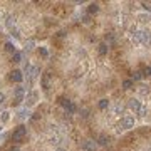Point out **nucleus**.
<instances>
[{"mask_svg": "<svg viewBox=\"0 0 151 151\" xmlns=\"http://www.w3.org/2000/svg\"><path fill=\"white\" fill-rule=\"evenodd\" d=\"M25 136H27V128L25 126H19L17 129L12 133V138H14V141L15 143H24V139H25Z\"/></svg>", "mask_w": 151, "mask_h": 151, "instance_id": "1", "label": "nucleus"}, {"mask_svg": "<svg viewBox=\"0 0 151 151\" xmlns=\"http://www.w3.org/2000/svg\"><path fill=\"white\" fill-rule=\"evenodd\" d=\"M14 94H15V101H14V104H15V106H17V104H20L22 101L25 99V89H24L22 86H17Z\"/></svg>", "mask_w": 151, "mask_h": 151, "instance_id": "2", "label": "nucleus"}, {"mask_svg": "<svg viewBox=\"0 0 151 151\" xmlns=\"http://www.w3.org/2000/svg\"><path fill=\"white\" fill-rule=\"evenodd\" d=\"M96 141H92V139H86V141H82V144H81V150L82 151H96Z\"/></svg>", "mask_w": 151, "mask_h": 151, "instance_id": "3", "label": "nucleus"}, {"mask_svg": "<svg viewBox=\"0 0 151 151\" xmlns=\"http://www.w3.org/2000/svg\"><path fill=\"white\" fill-rule=\"evenodd\" d=\"M37 98H39V94L35 91H30L29 94L25 96V106H34L37 102Z\"/></svg>", "mask_w": 151, "mask_h": 151, "instance_id": "4", "label": "nucleus"}, {"mask_svg": "<svg viewBox=\"0 0 151 151\" xmlns=\"http://www.w3.org/2000/svg\"><path fill=\"white\" fill-rule=\"evenodd\" d=\"M134 126V118L133 116H124L123 121H121V128L123 129H131Z\"/></svg>", "mask_w": 151, "mask_h": 151, "instance_id": "5", "label": "nucleus"}, {"mask_svg": "<svg viewBox=\"0 0 151 151\" xmlns=\"http://www.w3.org/2000/svg\"><path fill=\"white\" fill-rule=\"evenodd\" d=\"M10 79L14 81V82H17V84H20V82L24 81V74H22V70H12V72H10Z\"/></svg>", "mask_w": 151, "mask_h": 151, "instance_id": "6", "label": "nucleus"}, {"mask_svg": "<svg viewBox=\"0 0 151 151\" xmlns=\"http://www.w3.org/2000/svg\"><path fill=\"white\" fill-rule=\"evenodd\" d=\"M141 44H143V45L151 44V32L150 30H141Z\"/></svg>", "mask_w": 151, "mask_h": 151, "instance_id": "7", "label": "nucleus"}, {"mask_svg": "<svg viewBox=\"0 0 151 151\" xmlns=\"http://www.w3.org/2000/svg\"><path fill=\"white\" fill-rule=\"evenodd\" d=\"M128 106H129V109H131V111L138 112V109H139V108L143 106V104H141V101H139V99H134V98H133V99H129Z\"/></svg>", "mask_w": 151, "mask_h": 151, "instance_id": "8", "label": "nucleus"}, {"mask_svg": "<svg viewBox=\"0 0 151 151\" xmlns=\"http://www.w3.org/2000/svg\"><path fill=\"white\" fill-rule=\"evenodd\" d=\"M40 82H42V89L47 91V89H49V86H50V76H49V74H44V76H42V79H40Z\"/></svg>", "mask_w": 151, "mask_h": 151, "instance_id": "9", "label": "nucleus"}, {"mask_svg": "<svg viewBox=\"0 0 151 151\" xmlns=\"http://www.w3.org/2000/svg\"><path fill=\"white\" fill-rule=\"evenodd\" d=\"M131 39H133L134 44H141V30H134L133 35H131Z\"/></svg>", "mask_w": 151, "mask_h": 151, "instance_id": "10", "label": "nucleus"}, {"mask_svg": "<svg viewBox=\"0 0 151 151\" xmlns=\"http://www.w3.org/2000/svg\"><path fill=\"white\" fill-rule=\"evenodd\" d=\"M87 12H89V15H92V14H98V12H99V5H98V3H91L89 9H87Z\"/></svg>", "mask_w": 151, "mask_h": 151, "instance_id": "11", "label": "nucleus"}, {"mask_svg": "<svg viewBox=\"0 0 151 151\" xmlns=\"http://www.w3.org/2000/svg\"><path fill=\"white\" fill-rule=\"evenodd\" d=\"M76 109H77V108H76V104H74V102H69V104L66 106V112H67V114H74Z\"/></svg>", "mask_w": 151, "mask_h": 151, "instance_id": "12", "label": "nucleus"}, {"mask_svg": "<svg viewBox=\"0 0 151 151\" xmlns=\"http://www.w3.org/2000/svg\"><path fill=\"white\" fill-rule=\"evenodd\" d=\"M98 143H99L101 146H106V144L109 143V138H108L106 134H101V136H99V139H98Z\"/></svg>", "mask_w": 151, "mask_h": 151, "instance_id": "13", "label": "nucleus"}, {"mask_svg": "<svg viewBox=\"0 0 151 151\" xmlns=\"http://www.w3.org/2000/svg\"><path fill=\"white\" fill-rule=\"evenodd\" d=\"M136 114H138L139 118H144V116L148 114V108H146V106H141L139 109H138V112H136Z\"/></svg>", "mask_w": 151, "mask_h": 151, "instance_id": "14", "label": "nucleus"}, {"mask_svg": "<svg viewBox=\"0 0 151 151\" xmlns=\"http://www.w3.org/2000/svg\"><path fill=\"white\" fill-rule=\"evenodd\" d=\"M108 50H109L108 44H101V45H99V54H101V56H106V54H108Z\"/></svg>", "mask_w": 151, "mask_h": 151, "instance_id": "15", "label": "nucleus"}, {"mask_svg": "<svg viewBox=\"0 0 151 151\" xmlns=\"http://www.w3.org/2000/svg\"><path fill=\"white\" fill-rule=\"evenodd\" d=\"M5 50H7V52H12V54L17 52V50H15V45H14L12 42H7V44H5Z\"/></svg>", "mask_w": 151, "mask_h": 151, "instance_id": "16", "label": "nucleus"}, {"mask_svg": "<svg viewBox=\"0 0 151 151\" xmlns=\"http://www.w3.org/2000/svg\"><path fill=\"white\" fill-rule=\"evenodd\" d=\"M98 106H99V109H108V106H109V101H108V99H101Z\"/></svg>", "mask_w": 151, "mask_h": 151, "instance_id": "17", "label": "nucleus"}, {"mask_svg": "<svg viewBox=\"0 0 151 151\" xmlns=\"http://www.w3.org/2000/svg\"><path fill=\"white\" fill-rule=\"evenodd\" d=\"M131 87H133V81H131V79H126L124 82H123V89H124V91L131 89Z\"/></svg>", "mask_w": 151, "mask_h": 151, "instance_id": "18", "label": "nucleus"}, {"mask_svg": "<svg viewBox=\"0 0 151 151\" xmlns=\"http://www.w3.org/2000/svg\"><path fill=\"white\" fill-rule=\"evenodd\" d=\"M7 27L14 30V27H15V19L14 17H7Z\"/></svg>", "mask_w": 151, "mask_h": 151, "instance_id": "19", "label": "nucleus"}, {"mask_svg": "<svg viewBox=\"0 0 151 151\" xmlns=\"http://www.w3.org/2000/svg\"><path fill=\"white\" fill-rule=\"evenodd\" d=\"M30 116V111L29 109H22L19 112V118H22V119H25V118H29Z\"/></svg>", "mask_w": 151, "mask_h": 151, "instance_id": "20", "label": "nucleus"}, {"mask_svg": "<svg viewBox=\"0 0 151 151\" xmlns=\"http://www.w3.org/2000/svg\"><path fill=\"white\" fill-rule=\"evenodd\" d=\"M12 60H14V62H22V54H20V52H15V54L12 56Z\"/></svg>", "mask_w": 151, "mask_h": 151, "instance_id": "21", "label": "nucleus"}, {"mask_svg": "<svg viewBox=\"0 0 151 151\" xmlns=\"http://www.w3.org/2000/svg\"><path fill=\"white\" fill-rule=\"evenodd\" d=\"M123 111H124V106H123V104H116V106H114V112H116V114H119Z\"/></svg>", "mask_w": 151, "mask_h": 151, "instance_id": "22", "label": "nucleus"}, {"mask_svg": "<svg viewBox=\"0 0 151 151\" xmlns=\"http://www.w3.org/2000/svg\"><path fill=\"white\" fill-rule=\"evenodd\" d=\"M141 77H143V72H139V70H136V72L133 74V79L134 81H139Z\"/></svg>", "mask_w": 151, "mask_h": 151, "instance_id": "23", "label": "nucleus"}, {"mask_svg": "<svg viewBox=\"0 0 151 151\" xmlns=\"http://www.w3.org/2000/svg\"><path fill=\"white\" fill-rule=\"evenodd\" d=\"M2 121H3V123H7V121H9V112H7V111H3V112H2Z\"/></svg>", "mask_w": 151, "mask_h": 151, "instance_id": "24", "label": "nucleus"}, {"mask_svg": "<svg viewBox=\"0 0 151 151\" xmlns=\"http://www.w3.org/2000/svg\"><path fill=\"white\" fill-rule=\"evenodd\" d=\"M60 104H62V106H64V108H66V106H67V104H69V102H70V101L69 99H66V98H60Z\"/></svg>", "mask_w": 151, "mask_h": 151, "instance_id": "25", "label": "nucleus"}, {"mask_svg": "<svg viewBox=\"0 0 151 151\" xmlns=\"http://www.w3.org/2000/svg\"><path fill=\"white\" fill-rule=\"evenodd\" d=\"M143 76H146V77H150V76H151V66H150V67H146V69H144V72H143Z\"/></svg>", "mask_w": 151, "mask_h": 151, "instance_id": "26", "label": "nucleus"}, {"mask_svg": "<svg viewBox=\"0 0 151 151\" xmlns=\"http://www.w3.org/2000/svg\"><path fill=\"white\" fill-rule=\"evenodd\" d=\"M59 141H60V138H59V136H54V138L50 139V143H52V144H59Z\"/></svg>", "mask_w": 151, "mask_h": 151, "instance_id": "27", "label": "nucleus"}, {"mask_svg": "<svg viewBox=\"0 0 151 151\" xmlns=\"http://www.w3.org/2000/svg\"><path fill=\"white\" fill-rule=\"evenodd\" d=\"M141 5H143V9L146 10V12H151V5H150V3H144V2H143Z\"/></svg>", "mask_w": 151, "mask_h": 151, "instance_id": "28", "label": "nucleus"}, {"mask_svg": "<svg viewBox=\"0 0 151 151\" xmlns=\"http://www.w3.org/2000/svg\"><path fill=\"white\" fill-rule=\"evenodd\" d=\"M82 22H84V24H91V15H84V17H82Z\"/></svg>", "mask_w": 151, "mask_h": 151, "instance_id": "29", "label": "nucleus"}, {"mask_svg": "<svg viewBox=\"0 0 151 151\" xmlns=\"http://www.w3.org/2000/svg\"><path fill=\"white\" fill-rule=\"evenodd\" d=\"M39 52L42 54V56H44V57H47V50L44 49V47H40V49H39Z\"/></svg>", "mask_w": 151, "mask_h": 151, "instance_id": "30", "label": "nucleus"}, {"mask_svg": "<svg viewBox=\"0 0 151 151\" xmlns=\"http://www.w3.org/2000/svg\"><path fill=\"white\" fill-rule=\"evenodd\" d=\"M32 47H34V40H30L29 44H27V47H25V50H30Z\"/></svg>", "mask_w": 151, "mask_h": 151, "instance_id": "31", "label": "nucleus"}, {"mask_svg": "<svg viewBox=\"0 0 151 151\" xmlns=\"http://www.w3.org/2000/svg\"><path fill=\"white\" fill-rule=\"evenodd\" d=\"M3 101H5V94L0 92V104H3Z\"/></svg>", "mask_w": 151, "mask_h": 151, "instance_id": "32", "label": "nucleus"}, {"mask_svg": "<svg viewBox=\"0 0 151 151\" xmlns=\"http://www.w3.org/2000/svg\"><path fill=\"white\" fill-rule=\"evenodd\" d=\"M56 151H66V150H64V148H57Z\"/></svg>", "mask_w": 151, "mask_h": 151, "instance_id": "33", "label": "nucleus"}, {"mask_svg": "<svg viewBox=\"0 0 151 151\" xmlns=\"http://www.w3.org/2000/svg\"><path fill=\"white\" fill-rule=\"evenodd\" d=\"M14 151H17V150H14Z\"/></svg>", "mask_w": 151, "mask_h": 151, "instance_id": "34", "label": "nucleus"}]
</instances>
